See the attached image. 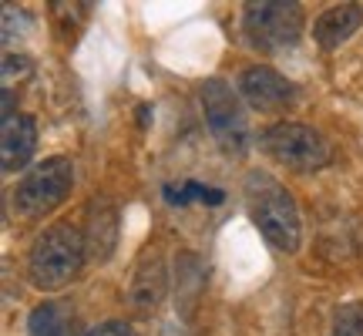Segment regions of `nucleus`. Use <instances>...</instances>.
<instances>
[{
  "mask_svg": "<svg viewBox=\"0 0 363 336\" xmlns=\"http://www.w3.org/2000/svg\"><path fill=\"white\" fill-rule=\"evenodd\" d=\"M61 336H78V330H67V333H61Z\"/></svg>",
  "mask_w": 363,
  "mask_h": 336,
  "instance_id": "obj_16",
  "label": "nucleus"
},
{
  "mask_svg": "<svg viewBox=\"0 0 363 336\" xmlns=\"http://www.w3.org/2000/svg\"><path fill=\"white\" fill-rule=\"evenodd\" d=\"M74 189V165L65 155H51L38 162V165L24 172V179L13 185L11 192V208L17 219H44L48 212L61 206L67 192Z\"/></svg>",
  "mask_w": 363,
  "mask_h": 336,
  "instance_id": "obj_3",
  "label": "nucleus"
},
{
  "mask_svg": "<svg viewBox=\"0 0 363 336\" xmlns=\"http://www.w3.org/2000/svg\"><path fill=\"white\" fill-rule=\"evenodd\" d=\"M74 330V316L65 310V303H40L27 316V333L30 336H61Z\"/></svg>",
  "mask_w": 363,
  "mask_h": 336,
  "instance_id": "obj_12",
  "label": "nucleus"
},
{
  "mask_svg": "<svg viewBox=\"0 0 363 336\" xmlns=\"http://www.w3.org/2000/svg\"><path fill=\"white\" fill-rule=\"evenodd\" d=\"M363 27V7L360 4H330L316 24H313V40L323 47V51H337L340 44L357 34Z\"/></svg>",
  "mask_w": 363,
  "mask_h": 336,
  "instance_id": "obj_11",
  "label": "nucleus"
},
{
  "mask_svg": "<svg viewBox=\"0 0 363 336\" xmlns=\"http://www.w3.org/2000/svg\"><path fill=\"white\" fill-rule=\"evenodd\" d=\"M81 235H84V246H88V259H94V262L111 259L118 246V208L104 195H94L88 202Z\"/></svg>",
  "mask_w": 363,
  "mask_h": 336,
  "instance_id": "obj_10",
  "label": "nucleus"
},
{
  "mask_svg": "<svg viewBox=\"0 0 363 336\" xmlns=\"http://www.w3.org/2000/svg\"><path fill=\"white\" fill-rule=\"evenodd\" d=\"M246 198H249V215H252L262 239L272 249L286 252V256L299 252L303 222H299L296 198L289 195V189L279 185L276 179H269V175H262V172H252L246 179Z\"/></svg>",
  "mask_w": 363,
  "mask_h": 336,
  "instance_id": "obj_1",
  "label": "nucleus"
},
{
  "mask_svg": "<svg viewBox=\"0 0 363 336\" xmlns=\"http://www.w3.org/2000/svg\"><path fill=\"white\" fill-rule=\"evenodd\" d=\"M303 7L296 0H252L242 7V34L259 54H279L296 47L303 38Z\"/></svg>",
  "mask_w": 363,
  "mask_h": 336,
  "instance_id": "obj_4",
  "label": "nucleus"
},
{
  "mask_svg": "<svg viewBox=\"0 0 363 336\" xmlns=\"http://www.w3.org/2000/svg\"><path fill=\"white\" fill-rule=\"evenodd\" d=\"M262 152L289 172H320L333 162V145L323 131L303 121H276L262 131Z\"/></svg>",
  "mask_w": 363,
  "mask_h": 336,
  "instance_id": "obj_5",
  "label": "nucleus"
},
{
  "mask_svg": "<svg viewBox=\"0 0 363 336\" xmlns=\"http://www.w3.org/2000/svg\"><path fill=\"white\" fill-rule=\"evenodd\" d=\"M38 152V121L24 111L4 118L0 121V165L7 175L21 172V168L34 158Z\"/></svg>",
  "mask_w": 363,
  "mask_h": 336,
  "instance_id": "obj_9",
  "label": "nucleus"
},
{
  "mask_svg": "<svg viewBox=\"0 0 363 336\" xmlns=\"http://www.w3.org/2000/svg\"><path fill=\"white\" fill-rule=\"evenodd\" d=\"M239 98L252 108V111H259V115H279L286 108H293L299 98V88L293 81L279 74V71H272L266 65H252L246 67L242 74H239Z\"/></svg>",
  "mask_w": 363,
  "mask_h": 336,
  "instance_id": "obj_7",
  "label": "nucleus"
},
{
  "mask_svg": "<svg viewBox=\"0 0 363 336\" xmlns=\"http://www.w3.org/2000/svg\"><path fill=\"white\" fill-rule=\"evenodd\" d=\"M326 336H363V303H343L330 316Z\"/></svg>",
  "mask_w": 363,
  "mask_h": 336,
  "instance_id": "obj_14",
  "label": "nucleus"
},
{
  "mask_svg": "<svg viewBox=\"0 0 363 336\" xmlns=\"http://www.w3.org/2000/svg\"><path fill=\"white\" fill-rule=\"evenodd\" d=\"M88 336H138V333H135L131 323H125V320H104V323H98L94 330H88Z\"/></svg>",
  "mask_w": 363,
  "mask_h": 336,
  "instance_id": "obj_15",
  "label": "nucleus"
},
{
  "mask_svg": "<svg viewBox=\"0 0 363 336\" xmlns=\"http://www.w3.org/2000/svg\"><path fill=\"white\" fill-rule=\"evenodd\" d=\"M162 195H165V202L169 206H179V208H185V206H192V202H202V206H222L225 202V192L222 189H212V185H202V181H172V185H165L162 189Z\"/></svg>",
  "mask_w": 363,
  "mask_h": 336,
  "instance_id": "obj_13",
  "label": "nucleus"
},
{
  "mask_svg": "<svg viewBox=\"0 0 363 336\" xmlns=\"http://www.w3.org/2000/svg\"><path fill=\"white\" fill-rule=\"evenodd\" d=\"M202 115H206V125L212 131V138L225 155L242 158L252 145V135H249V121L246 111L239 104V91L229 88V81L222 78H208L202 84Z\"/></svg>",
  "mask_w": 363,
  "mask_h": 336,
  "instance_id": "obj_6",
  "label": "nucleus"
},
{
  "mask_svg": "<svg viewBox=\"0 0 363 336\" xmlns=\"http://www.w3.org/2000/svg\"><path fill=\"white\" fill-rule=\"evenodd\" d=\"M84 259H88V246L78 225L54 222L34 239V246L27 252V279L44 293L65 289L81 272Z\"/></svg>",
  "mask_w": 363,
  "mask_h": 336,
  "instance_id": "obj_2",
  "label": "nucleus"
},
{
  "mask_svg": "<svg viewBox=\"0 0 363 336\" xmlns=\"http://www.w3.org/2000/svg\"><path fill=\"white\" fill-rule=\"evenodd\" d=\"M169 293V266L162 252H145L138 262H135V272H131L128 283V306L135 316H152V313L162 306V299Z\"/></svg>",
  "mask_w": 363,
  "mask_h": 336,
  "instance_id": "obj_8",
  "label": "nucleus"
}]
</instances>
